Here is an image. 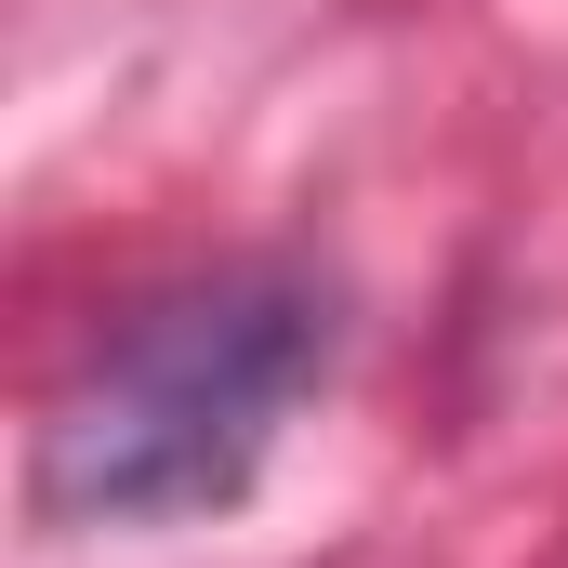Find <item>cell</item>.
<instances>
[{
  "label": "cell",
  "mask_w": 568,
  "mask_h": 568,
  "mask_svg": "<svg viewBox=\"0 0 568 568\" xmlns=\"http://www.w3.org/2000/svg\"><path fill=\"white\" fill-rule=\"evenodd\" d=\"M331 371V291L291 265H225L199 291H159L120 317L80 384L40 410V516L53 529H172V516H225L304 384Z\"/></svg>",
  "instance_id": "obj_1"
}]
</instances>
